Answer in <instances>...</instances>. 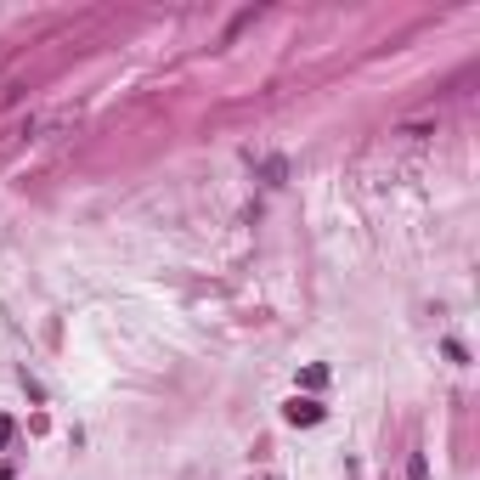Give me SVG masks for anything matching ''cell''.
Segmentation results:
<instances>
[{"instance_id": "6da1fadb", "label": "cell", "mask_w": 480, "mask_h": 480, "mask_svg": "<svg viewBox=\"0 0 480 480\" xmlns=\"http://www.w3.org/2000/svg\"><path fill=\"white\" fill-rule=\"evenodd\" d=\"M412 480H430V464H424V452L412 457Z\"/></svg>"}]
</instances>
